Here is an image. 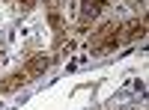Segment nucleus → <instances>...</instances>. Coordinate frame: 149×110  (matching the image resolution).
I'll return each instance as SVG.
<instances>
[{
    "label": "nucleus",
    "mask_w": 149,
    "mask_h": 110,
    "mask_svg": "<svg viewBox=\"0 0 149 110\" xmlns=\"http://www.w3.org/2000/svg\"><path fill=\"white\" fill-rule=\"evenodd\" d=\"M51 63H54V57H48V54H36V57H30L27 59V77H39V75H45L48 68H51Z\"/></svg>",
    "instance_id": "obj_2"
},
{
    "label": "nucleus",
    "mask_w": 149,
    "mask_h": 110,
    "mask_svg": "<svg viewBox=\"0 0 149 110\" xmlns=\"http://www.w3.org/2000/svg\"><path fill=\"white\" fill-rule=\"evenodd\" d=\"M18 3H21V9H33V6H36V0H18Z\"/></svg>",
    "instance_id": "obj_6"
},
{
    "label": "nucleus",
    "mask_w": 149,
    "mask_h": 110,
    "mask_svg": "<svg viewBox=\"0 0 149 110\" xmlns=\"http://www.w3.org/2000/svg\"><path fill=\"white\" fill-rule=\"evenodd\" d=\"M146 33V21L143 18H134L128 24H119V39H137V36Z\"/></svg>",
    "instance_id": "obj_4"
},
{
    "label": "nucleus",
    "mask_w": 149,
    "mask_h": 110,
    "mask_svg": "<svg viewBox=\"0 0 149 110\" xmlns=\"http://www.w3.org/2000/svg\"><path fill=\"white\" fill-rule=\"evenodd\" d=\"M104 6H107V0H84V3H81V21L90 24L95 15H102Z\"/></svg>",
    "instance_id": "obj_5"
},
{
    "label": "nucleus",
    "mask_w": 149,
    "mask_h": 110,
    "mask_svg": "<svg viewBox=\"0 0 149 110\" xmlns=\"http://www.w3.org/2000/svg\"><path fill=\"white\" fill-rule=\"evenodd\" d=\"M0 59H3V57H0Z\"/></svg>",
    "instance_id": "obj_7"
},
{
    "label": "nucleus",
    "mask_w": 149,
    "mask_h": 110,
    "mask_svg": "<svg viewBox=\"0 0 149 110\" xmlns=\"http://www.w3.org/2000/svg\"><path fill=\"white\" fill-rule=\"evenodd\" d=\"M119 24L110 21V24H102L95 33H93V54H104V51H116L119 48Z\"/></svg>",
    "instance_id": "obj_1"
},
{
    "label": "nucleus",
    "mask_w": 149,
    "mask_h": 110,
    "mask_svg": "<svg viewBox=\"0 0 149 110\" xmlns=\"http://www.w3.org/2000/svg\"><path fill=\"white\" fill-rule=\"evenodd\" d=\"M27 80H30L27 71H12V75H6L3 80H0V92H15V89H21Z\"/></svg>",
    "instance_id": "obj_3"
}]
</instances>
